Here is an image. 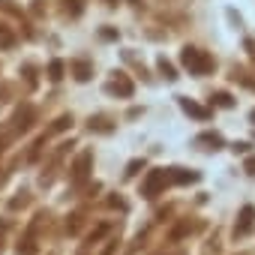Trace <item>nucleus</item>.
Masks as SVG:
<instances>
[{"label":"nucleus","instance_id":"1","mask_svg":"<svg viewBox=\"0 0 255 255\" xmlns=\"http://www.w3.org/2000/svg\"><path fill=\"white\" fill-rule=\"evenodd\" d=\"M183 63H186L192 72H207V69L213 66V63H210V57H207V54H201L198 48H186V51H183Z\"/></svg>","mask_w":255,"mask_h":255}]
</instances>
